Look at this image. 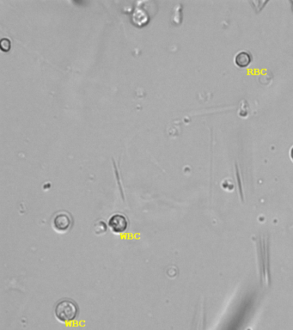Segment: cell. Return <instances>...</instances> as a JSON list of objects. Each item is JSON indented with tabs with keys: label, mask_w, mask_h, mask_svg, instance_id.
<instances>
[{
	"label": "cell",
	"mask_w": 293,
	"mask_h": 330,
	"mask_svg": "<svg viewBox=\"0 0 293 330\" xmlns=\"http://www.w3.org/2000/svg\"><path fill=\"white\" fill-rule=\"evenodd\" d=\"M109 227L112 232L121 234L128 230V219L123 214H114L109 218Z\"/></svg>",
	"instance_id": "3957f363"
},
{
	"label": "cell",
	"mask_w": 293,
	"mask_h": 330,
	"mask_svg": "<svg viewBox=\"0 0 293 330\" xmlns=\"http://www.w3.org/2000/svg\"><path fill=\"white\" fill-rule=\"evenodd\" d=\"M73 224L71 214L66 212H60L54 215L52 221L53 230H55L57 232L65 233L72 228Z\"/></svg>",
	"instance_id": "7a4b0ae2"
},
{
	"label": "cell",
	"mask_w": 293,
	"mask_h": 330,
	"mask_svg": "<svg viewBox=\"0 0 293 330\" xmlns=\"http://www.w3.org/2000/svg\"><path fill=\"white\" fill-rule=\"evenodd\" d=\"M291 158L293 160V147L292 148V150H291Z\"/></svg>",
	"instance_id": "5b68a950"
},
{
	"label": "cell",
	"mask_w": 293,
	"mask_h": 330,
	"mask_svg": "<svg viewBox=\"0 0 293 330\" xmlns=\"http://www.w3.org/2000/svg\"><path fill=\"white\" fill-rule=\"evenodd\" d=\"M54 314L61 323H72L79 316V308L74 301L64 298L57 303Z\"/></svg>",
	"instance_id": "6da1fadb"
},
{
	"label": "cell",
	"mask_w": 293,
	"mask_h": 330,
	"mask_svg": "<svg viewBox=\"0 0 293 330\" xmlns=\"http://www.w3.org/2000/svg\"><path fill=\"white\" fill-rule=\"evenodd\" d=\"M251 55L247 52H240L237 53V56L235 58L236 65L241 68L247 67L248 65L251 63Z\"/></svg>",
	"instance_id": "277c9868"
}]
</instances>
